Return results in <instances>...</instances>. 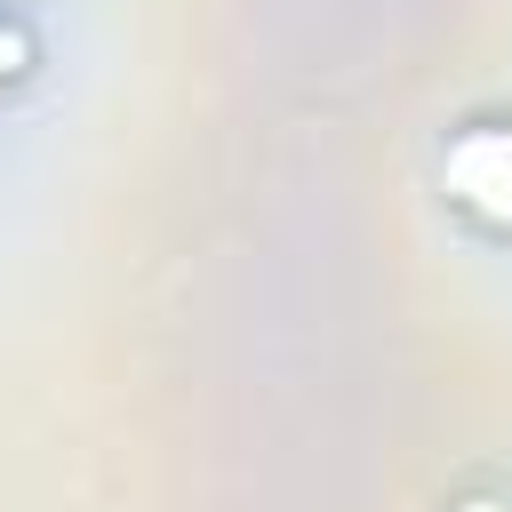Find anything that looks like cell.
<instances>
[{"instance_id": "cell-1", "label": "cell", "mask_w": 512, "mask_h": 512, "mask_svg": "<svg viewBox=\"0 0 512 512\" xmlns=\"http://www.w3.org/2000/svg\"><path fill=\"white\" fill-rule=\"evenodd\" d=\"M448 192L480 224L512 232V128H464L448 144Z\"/></svg>"}, {"instance_id": "cell-2", "label": "cell", "mask_w": 512, "mask_h": 512, "mask_svg": "<svg viewBox=\"0 0 512 512\" xmlns=\"http://www.w3.org/2000/svg\"><path fill=\"white\" fill-rule=\"evenodd\" d=\"M16 56H24V40H16V32H0V72H16Z\"/></svg>"}]
</instances>
